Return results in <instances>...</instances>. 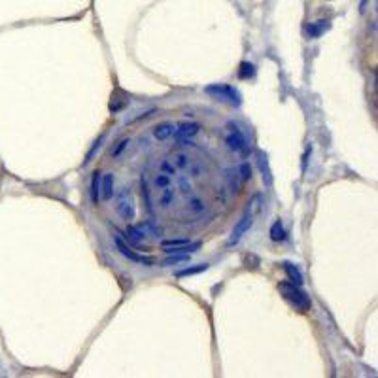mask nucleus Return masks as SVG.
Instances as JSON below:
<instances>
[{
    "label": "nucleus",
    "instance_id": "11",
    "mask_svg": "<svg viewBox=\"0 0 378 378\" xmlns=\"http://www.w3.org/2000/svg\"><path fill=\"white\" fill-rule=\"evenodd\" d=\"M100 193L102 197L108 201L114 197V176L112 174H106L104 178H102V187H100Z\"/></svg>",
    "mask_w": 378,
    "mask_h": 378
},
{
    "label": "nucleus",
    "instance_id": "1",
    "mask_svg": "<svg viewBox=\"0 0 378 378\" xmlns=\"http://www.w3.org/2000/svg\"><path fill=\"white\" fill-rule=\"evenodd\" d=\"M278 292H280V295L284 297V301L290 302L295 310L308 312L310 299H308V295L301 290V286H295L292 282H280V284H278Z\"/></svg>",
    "mask_w": 378,
    "mask_h": 378
},
{
    "label": "nucleus",
    "instance_id": "13",
    "mask_svg": "<svg viewBox=\"0 0 378 378\" xmlns=\"http://www.w3.org/2000/svg\"><path fill=\"white\" fill-rule=\"evenodd\" d=\"M91 201H93V205H98V201H100V172L93 174V182H91Z\"/></svg>",
    "mask_w": 378,
    "mask_h": 378
},
{
    "label": "nucleus",
    "instance_id": "3",
    "mask_svg": "<svg viewBox=\"0 0 378 378\" xmlns=\"http://www.w3.org/2000/svg\"><path fill=\"white\" fill-rule=\"evenodd\" d=\"M116 210H118V214H119L121 219H125V221L134 219V205H132V195H130V189L125 187V189L119 193Z\"/></svg>",
    "mask_w": 378,
    "mask_h": 378
},
{
    "label": "nucleus",
    "instance_id": "14",
    "mask_svg": "<svg viewBox=\"0 0 378 378\" xmlns=\"http://www.w3.org/2000/svg\"><path fill=\"white\" fill-rule=\"evenodd\" d=\"M270 238L276 240V242H280V240L286 238V231L282 227V221H274V225L270 227Z\"/></svg>",
    "mask_w": 378,
    "mask_h": 378
},
{
    "label": "nucleus",
    "instance_id": "7",
    "mask_svg": "<svg viewBox=\"0 0 378 378\" xmlns=\"http://www.w3.org/2000/svg\"><path fill=\"white\" fill-rule=\"evenodd\" d=\"M282 265H284V270L288 272V278H290L292 284H295V286H302V284H304V276H302V272L297 269L293 263H288V261H286V263H282Z\"/></svg>",
    "mask_w": 378,
    "mask_h": 378
},
{
    "label": "nucleus",
    "instance_id": "23",
    "mask_svg": "<svg viewBox=\"0 0 378 378\" xmlns=\"http://www.w3.org/2000/svg\"><path fill=\"white\" fill-rule=\"evenodd\" d=\"M161 172L163 174H168V176H172V174H174V167L170 165V163L163 161L161 163Z\"/></svg>",
    "mask_w": 378,
    "mask_h": 378
},
{
    "label": "nucleus",
    "instance_id": "16",
    "mask_svg": "<svg viewBox=\"0 0 378 378\" xmlns=\"http://www.w3.org/2000/svg\"><path fill=\"white\" fill-rule=\"evenodd\" d=\"M206 269H208V267L203 263V265H199V267H191V269L180 270V272H178V278H185V276H191V274H199V272H205Z\"/></svg>",
    "mask_w": 378,
    "mask_h": 378
},
{
    "label": "nucleus",
    "instance_id": "26",
    "mask_svg": "<svg viewBox=\"0 0 378 378\" xmlns=\"http://www.w3.org/2000/svg\"><path fill=\"white\" fill-rule=\"evenodd\" d=\"M178 167H187V155H178Z\"/></svg>",
    "mask_w": 378,
    "mask_h": 378
},
{
    "label": "nucleus",
    "instance_id": "24",
    "mask_svg": "<svg viewBox=\"0 0 378 378\" xmlns=\"http://www.w3.org/2000/svg\"><path fill=\"white\" fill-rule=\"evenodd\" d=\"M127 144H129V140H123V142H119L118 146H116V150L112 151V155H114V157H118L119 153H121V151H123V150H125V148H127Z\"/></svg>",
    "mask_w": 378,
    "mask_h": 378
},
{
    "label": "nucleus",
    "instance_id": "20",
    "mask_svg": "<svg viewBox=\"0 0 378 378\" xmlns=\"http://www.w3.org/2000/svg\"><path fill=\"white\" fill-rule=\"evenodd\" d=\"M238 172H240L238 174V176H240V180H244V182L250 180V176H252V168H250L248 163H242V165L238 167Z\"/></svg>",
    "mask_w": 378,
    "mask_h": 378
},
{
    "label": "nucleus",
    "instance_id": "25",
    "mask_svg": "<svg viewBox=\"0 0 378 378\" xmlns=\"http://www.w3.org/2000/svg\"><path fill=\"white\" fill-rule=\"evenodd\" d=\"M191 208L201 212V210L205 208V206H203V201H201V199H193V201H191Z\"/></svg>",
    "mask_w": 378,
    "mask_h": 378
},
{
    "label": "nucleus",
    "instance_id": "8",
    "mask_svg": "<svg viewBox=\"0 0 378 378\" xmlns=\"http://www.w3.org/2000/svg\"><path fill=\"white\" fill-rule=\"evenodd\" d=\"M329 31V23L327 21H314V23H308L306 25V34L310 36V38H320L324 33Z\"/></svg>",
    "mask_w": 378,
    "mask_h": 378
},
{
    "label": "nucleus",
    "instance_id": "15",
    "mask_svg": "<svg viewBox=\"0 0 378 378\" xmlns=\"http://www.w3.org/2000/svg\"><path fill=\"white\" fill-rule=\"evenodd\" d=\"M253 74H255V66L252 65V63H242V65H240L238 76H240L242 80H248V78H252Z\"/></svg>",
    "mask_w": 378,
    "mask_h": 378
},
{
    "label": "nucleus",
    "instance_id": "21",
    "mask_svg": "<svg viewBox=\"0 0 378 378\" xmlns=\"http://www.w3.org/2000/svg\"><path fill=\"white\" fill-rule=\"evenodd\" d=\"M172 201H174V189H170V187H165V193H163V197H161V205L168 206Z\"/></svg>",
    "mask_w": 378,
    "mask_h": 378
},
{
    "label": "nucleus",
    "instance_id": "19",
    "mask_svg": "<svg viewBox=\"0 0 378 378\" xmlns=\"http://www.w3.org/2000/svg\"><path fill=\"white\" fill-rule=\"evenodd\" d=\"M127 233L130 235V240H132V242H136V244H140L142 240H144V235H142V231L138 229V227H129V229H127Z\"/></svg>",
    "mask_w": 378,
    "mask_h": 378
},
{
    "label": "nucleus",
    "instance_id": "4",
    "mask_svg": "<svg viewBox=\"0 0 378 378\" xmlns=\"http://www.w3.org/2000/svg\"><path fill=\"white\" fill-rule=\"evenodd\" d=\"M114 244H116V248H118L119 253H121V255H125V257H127L129 261H132V263H140V265H146V267H151V265H153V259H150V257H144V255H140V253H136V252L130 248V246H127V244L121 240L119 235L114 237Z\"/></svg>",
    "mask_w": 378,
    "mask_h": 378
},
{
    "label": "nucleus",
    "instance_id": "2",
    "mask_svg": "<svg viewBox=\"0 0 378 378\" xmlns=\"http://www.w3.org/2000/svg\"><path fill=\"white\" fill-rule=\"evenodd\" d=\"M205 91L208 93V95H212L214 98H217V100L229 102V104H233V106H240V102H242V98H240L237 89H235V87H231V85H225V84L206 85Z\"/></svg>",
    "mask_w": 378,
    "mask_h": 378
},
{
    "label": "nucleus",
    "instance_id": "18",
    "mask_svg": "<svg viewBox=\"0 0 378 378\" xmlns=\"http://www.w3.org/2000/svg\"><path fill=\"white\" fill-rule=\"evenodd\" d=\"M187 259H189L187 253H176L174 257H168V259L163 261V265H165V267H167V265H178V263H185Z\"/></svg>",
    "mask_w": 378,
    "mask_h": 378
},
{
    "label": "nucleus",
    "instance_id": "6",
    "mask_svg": "<svg viewBox=\"0 0 378 378\" xmlns=\"http://www.w3.org/2000/svg\"><path fill=\"white\" fill-rule=\"evenodd\" d=\"M252 221H253V219H252V216H250V214H246V216L242 217V219L238 221L237 225H235V229H233V235H231V238H229V244H231V246H233V244H237L238 240H240V238H242L244 235H246V233H248V229L252 227Z\"/></svg>",
    "mask_w": 378,
    "mask_h": 378
},
{
    "label": "nucleus",
    "instance_id": "27",
    "mask_svg": "<svg viewBox=\"0 0 378 378\" xmlns=\"http://www.w3.org/2000/svg\"><path fill=\"white\" fill-rule=\"evenodd\" d=\"M365 6H367V0H361V11L365 10Z\"/></svg>",
    "mask_w": 378,
    "mask_h": 378
},
{
    "label": "nucleus",
    "instance_id": "17",
    "mask_svg": "<svg viewBox=\"0 0 378 378\" xmlns=\"http://www.w3.org/2000/svg\"><path fill=\"white\" fill-rule=\"evenodd\" d=\"M189 240L187 238H170V240H163L161 246L163 248H178V246H184Z\"/></svg>",
    "mask_w": 378,
    "mask_h": 378
},
{
    "label": "nucleus",
    "instance_id": "9",
    "mask_svg": "<svg viewBox=\"0 0 378 378\" xmlns=\"http://www.w3.org/2000/svg\"><path fill=\"white\" fill-rule=\"evenodd\" d=\"M176 129H174L172 123H161V125H157L155 129H153V136L157 138V140H167V138H170Z\"/></svg>",
    "mask_w": 378,
    "mask_h": 378
},
{
    "label": "nucleus",
    "instance_id": "22",
    "mask_svg": "<svg viewBox=\"0 0 378 378\" xmlns=\"http://www.w3.org/2000/svg\"><path fill=\"white\" fill-rule=\"evenodd\" d=\"M168 184H170V178L167 176V174H161V176H157L155 178V185H159V187H168Z\"/></svg>",
    "mask_w": 378,
    "mask_h": 378
},
{
    "label": "nucleus",
    "instance_id": "5",
    "mask_svg": "<svg viewBox=\"0 0 378 378\" xmlns=\"http://www.w3.org/2000/svg\"><path fill=\"white\" fill-rule=\"evenodd\" d=\"M225 144L231 148L233 151H238V153H248L250 148H248V142H246V138L242 136V132L237 129H231V132H229V136L225 138Z\"/></svg>",
    "mask_w": 378,
    "mask_h": 378
},
{
    "label": "nucleus",
    "instance_id": "12",
    "mask_svg": "<svg viewBox=\"0 0 378 378\" xmlns=\"http://www.w3.org/2000/svg\"><path fill=\"white\" fill-rule=\"evenodd\" d=\"M257 165H259V170H261V174H263V180H265V184L270 185V184H272V178H270L269 161H267L265 153H259V159H257Z\"/></svg>",
    "mask_w": 378,
    "mask_h": 378
},
{
    "label": "nucleus",
    "instance_id": "10",
    "mask_svg": "<svg viewBox=\"0 0 378 378\" xmlns=\"http://www.w3.org/2000/svg\"><path fill=\"white\" fill-rule=\"evenodd\" d=\"M199 130H201V125L199 123H182L180 127H178V138H191L195 134H199Z\"/></svg>",
    "mask_w": 378,
    "mask_h": 378
}]
</instances>
